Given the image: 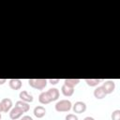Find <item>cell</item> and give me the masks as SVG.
<instances>
[{"label":"cell","instance_id":"11","mask_svg":"<svg viewBox=\"0 0 120 120\" xmlns=\"http://www.w3.org/2000/svg\"><path fill=\"white\" fill-rule=\"evenodd\" d=\"M93 94H94V97L97 99H102V98H104L107 96V94L105 93V91H104V89H103L102 86H98L94 90V93Z\"/></svg>","mask_w":120,"mask_h":120},{"label":"cell","instance_id":"16","mask_svg":"<svg viewBox=\"0 0 120 120\" xmlns=\"http://www.w3.org/2000/svg\"><path fill=\"white\" fill-rule=\"evenodd\" d=\"M84 82H86V84L90 87H94V86H98V83L101 82L100 79H85Z\"/></svg>","mask_w":120,"mask_h":120},{"label":"cell","instance_id":"4","mask_svg":"<svg viewBox=\"0 0 120 120\" xmlns=\"http://www.w3.org/2000/svg\"><path fill=\"white\" fill-rule=\"evenodd\" d=\"M86 104L83 101H76L72 105V110L75 113H82L86 111Z\"/></svg>","mask_w":120,"mask_h":120},{"label":"cell","instance_id":"13","mask_svg":"<svg viewBox=\"0 0 120 120\" xmlns=\"http://www.w3.org/2000/svg\"><path fill=\"white\" fill-rule=\"evenodd\" d=\"M47 92H48V94H49V96H50L52 101H55V100H57V99L59 98L60 92H59V90H58L57 88H55V87L50 88Z\"/></svg>","mask_w":120,"mask_h":120},{"label":"cell","instance_id":"20","mask_svg":"<svg viewBox=\"0 0 120 120\" xmlns=\"http://www.w3.org/2000/svg\"><path fill=\"white\" fill-rule=\"evenodd\" d=\"M21 120H33V118H32L30 115H23V116L21 118Z\"/></svg>","mask_w":120,"mask_h":120},{"label":"cell","instance_id":"23","mask_svg":"<svg viewBox=\"0 0 120 120\" xmlns=\"http://www.w3.org/2000/svg\"><path fill=\"white\" fill-rule=\"evenodd\" d=\"M0 112H2V106H1V102H0Z\"/></svg>","mask_w":120,"mask_h":120},{"label":"cell","instance_id":"6","mask_svg":"<svg viewBox=\"0 0 120 120\" xmlns=\"http://www.w3.org/2000/svg\"><path fill=\"white\" fill-rule=\"evenodd\" d=\"M19 98H20V100H22V101L27 102V103H31L34 100L33 96L30 93H28L27 91H25V90H22V91L20 92Z\"/></svg>","mask_w":120,"mask_h":120},{"label":"cell","instance_id":"10","mask_svg":"<svg viewBox=\"0 0 120 120\" xmlns=\"http://www.w3.org/2000/svg\"><path fill=\"white\" fill-rule=\"evenodd\" d=\"M33 113L37 118H42L46 114V109L41 105L37 106V107H35V109L33 111Z\"/></svg>","mask_w":120,"mask_h":120},{"label":"cell","instance_id":"22","mask_svg":"<svg viewBox=\"0 0 120 120\" xmlns=\"http://www.w3.org/2000/svg\"><path fill=\"white\" fill-rule=\"evenodd\" d=\"M83 120H95V119H94V117H92V116H86V117H84Z\"/></svg>","mask_w":120,"mask_h":120},{"label":"cell","instance_id":"7","mask_svg":"<svg viewBox=\"0 0 120 120\" xmlns=\"http://www.w3.org/2000/svg\"><path fill=\"white\" fill-rule=\"evenodd\" d=\"M22 113L23 112L19 108L12 107V109L9 111V117L12 120H17V119H19V118H21L22 116Z\"/></svg>","mask_w":120,"mask_h":120},{"label":"cell","instance_id":"19","mask_svg":"<svg viewBox=\"0 0 120 120\" xmlns=\"http://www.w3.org/2000/svg\"><path fill=\"white\" fill-rule=\"evenodd\" d=\"M48 82H49L52 85H54V84H57V83L60 82V79H50V80H48Z\"/></svg>","mask_w":120,"mask_h":120},{"label":"cell","instance_id":"17","mask_svg":"<svg viewBox=\"0 0 120 120\" xmlns=\"http://www.w3.org/2000/svg\"><path fill=\"white\" fill-rule=\"evenodd\" d=\"M112 120H120V110L117 109V110H114L112 112Z\"/></svg>","mask_w":120,"mask_h":120},{"label":"cell","instance_id":"12","mask_svg":"<svg viewBox=\"0 0 120 120\" xmlns=\"http://www.w3.org/2000/svg\"><path fill=\"white\" fill-rule=\"evenodd\" d=\"M15 107L19 108L23 113H24V112H27L29 111V109H30V105H29V103L24 102V101H22V100H18V101H16V103H15Z\"/></svg>","mask_w":120,"mask_h":120},{"label":"cell","instance_id":"3","mask_svg":"<svg viewBox=\"0 0 120 120\" xmlns=\"http://www.w3.org/2000/svg\"><path fill=\"white\" fill-rule=\"evenodd\" d=\"M101 86L103 87V89L107 95L112 94L115 89V82L112 80H106Z\"/></svg>","mask_w":120,"mask_h":120},{"label":"cell","instance_id":"5","mask_svg":"<svg viewBox=\"0 0 120 120\" xmlns=\"http://www.w3.org/2000/svg\"><path fill=\"white\" fill-rule=\"evenodd\" d=\"M0 102L2 106V112H9V111L12 109V106H13L12 100L8 98H5Z\"/></svg>","mask_w":120,"mask_h":120},{"label":"cell","instance_id":"24","mask_svg":"<svg viewBox=\"0 0 120 120\" xmlns=\"http://www.w3.org/2000/svg\"><path fill=\"white\" fill-rule=\"evenodd\" d=\"M1 118H2V115H1V112H0V120H1Z\"/></svg>","mask_w":120,"mask_h":120},{"label":"cell","instance_id":"15","mask_svg":"<svg viewBox=\"0 0 120 120\" xmlns=\"http://www.w3.org/2000/svg\"><path fill=\"white\" fill-rule=\"evenodd\" d=\"M79 82H80L79 79H66L64 81V84L71 88H74L76 85L79 84Z\"/></svg>","mask_w":120,"mask_h":120},{"label":"cell","instance_id":"14","mask_svg":"<svg viewBox=\"0 0 120 120\" xmlns=\"http://www.w3.org/2000/svg\"><path fill=\"white\" fill-rule=\"evenodd\" d=\"M61 92L65 97L68 98V97H71L74 94V88H71V87H68V86L63 84L62 87H61Z\"/></svg>","mask_w":120,"mask_h":120},{"label":"cell","instance_id":"21","mask_svg":"<svg viewBox=\"0 0 120 120\" xmlns=\"http://www.w3.org/2000/svg\"><path fill=\"white\" fill-rule=\"evenodd\" d=\"M8 82V80L7 79H0V85H2V84H4L5 82Z\"/></svg>","mask_w":120,"mask_h":120},{"label":"cell","instance_id":"9","mask_svg":"<svg viewBox=\"0 0 120 120\" xmlns=\"http://www.w3.org/2000/svg\"><path fill=\"white\" fill-rule=\"evenodd\" d=\"M38 101H39L40 104H43V105H46V104H49L50 102H52L51 98H50V96H49V94H48L47 91L46 92L43 91V92H41L39 94V96H38Z\"/></svg>","mask_w":120,"mask_h":120},{"label":"cell","instance_id":"1","mask_svg":"<svg viewBox=\"0 0 120 120\" xmlns=\"http://www.w3.org/2000/svg\"><path fill=\"white\" fill-rule=\"evenodd\" d=\"M54 108H55V111L58 112H69L72 108V103L68 99H61L55 103Z\"/></svg>","mask_w":120,"mask_h":120},{"label":"cell","instance_id":"8","mask_svg":"<svg viewBox=\"0 0 120 120\" xmlns=\"http://www.w3.org/2000/svg\"><path fill=\"white\" fill-rule=\"evenodd\" d=\"M8 85L12 90H20L22 88V82L20 79H10L8 80Z\"/></svg>","mask_w":120,"mask_h":120},{"label":"cell","instance_id":"18","mask_svg":"<svg viewBox=\"0 0 120 120\" xmlns=\"http://www.w3.org/2000/svg\"><path fill=\"white\" fill-rule=\"evenodd\" d=\"M65 119L66 120H79L78 119V116L76 114H74V113H68V114H67L66 117H65Z\"/></svg>","mask_w":120,"mask_h":120},{"label":"cell","instance_id":"2","mask_svg":"<svg viewBox=\"0 0 120 120\" xmlns=\"http://www.w3.org/2000/svg\"><path fill=\"white\" fill-rule=\"evenodd\" d=\"M48 80L47 79H29L28 84L38 90H43L47 85Z\"/></svg>","mask_w":120,"mask_h":120}]
</instances>
